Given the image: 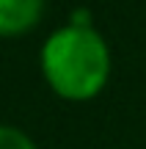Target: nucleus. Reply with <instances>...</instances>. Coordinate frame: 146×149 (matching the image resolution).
Segmentation results:
<instances>
[{
    "label": "nucleus",
    "instance_id": "f257e3e1",
    "mask_svg": "<svg viewBox=\"0 0 146 149\" xmlns=\"http://www.w3.org/2000/svg\"><path fill=\"white\" fill-rule=\"evenodd\" d=\"M39 66L55 97L66 102H88L108 86L113 58L102 33L91 22L75 17L44 39Z\"/></svg>",
    "mask_w": 146,
    "mask_h": 149
},
{
    "label": "nucleus",
    "instance_id": "7ed1b4c3",
    "mask_svg": "<svg viewBox=\"0 0 146 149\" xmlns=\"http://www.w3.org/2000/svg\"><path fill=\"white\" fill-rule=\"evenodd\" d=\"M0 149H39L25 130L14 124H0Z\"/></svg>",
    "mask_w": 146,
    "mask_h": 149
},
{
    "label": "nucleus",
    "instance_id": "f03ea898",
    "mask_svg": "<svg viewBox=\"0 0 146 149\" xmlns=\"http://www.w3.org/2000/svg\"><path fill=\"white\" fill-rule=\"evenodd\" d=\"M47 0H0V39H17L42 22Z\"/></svg>",
    "mask_w": 146,
    "mask_h": 149
}]
</instances>
